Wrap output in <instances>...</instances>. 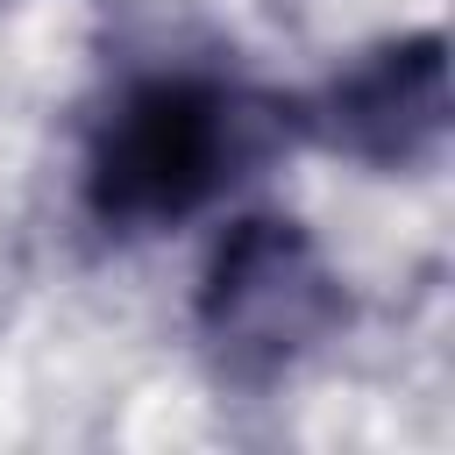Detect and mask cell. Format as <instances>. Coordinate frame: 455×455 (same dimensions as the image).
Wrapping results in <instances>:
<instances>
[{
    "label": "cell",
    "mask_w": 455,
    "mask_h": 455,
    "mask_svg": "<svg viewBox=\"0 0 455 455\" xmlns=\"http://www.w3.org/2000/svg\"><path fill=\"white\" fill-rule=\"evenodd\" d=\"M313 135L363 171H419L448 142V43L434 28L391 36L341 64L313 100Z\"/></svg>",
    "instance_id": "cell-3"
},
{
    "label": "cell",
    "mask_w": 455,
    "mask_h": 455,
    "mask_svg": "<svg viewBox=\"0 0 455 455\" xmlns=\"http://www.w3.org/2000/svg\"><path fill=\"white\" fill-rule=\"evenodd\" d=\"M249 100L213 78H149L92 135L85 213L121 235L192 220L249 164Z\"/></svg>",
    "instance_id": "cell-1"
},
{
    "label": "cell",
    "mask_w": 455,
    "mask_h": 455,
    "mask_svg": "<svg viewBox=\"0 0 455 455\" xmlns=\"http://www.w3.org/2000/svg\"><path fill=\"white\" fill-rule=\"evenodd\" d=\"M341 320H348V291L291 213L235 220L213 242L199 291H192L199 348L228 384L291 377L320 341H334Z\"/></svg>",
    "instance_id": "cell-2"
}]
</instances>
